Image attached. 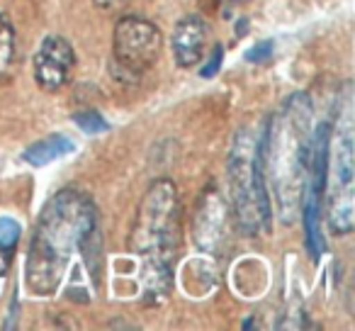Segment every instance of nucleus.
I'll return each mask as SVG.
<instances>
[{
  "instance_id": "7ed1b4c3",
  "label": "nucleus",
  "mask_w": 355,
  "mask_h": 331,
  "mask_svg": "<svg viewBox=\"0 0 355 331\" xmlns=\"http://www.w3.org/2000/svg\"><path fill=\"white\" fill-rule=\"evenodd\" d=\"M178 219L180 203L175 185L168 178L151 183L139 203L137 219L129 234L132 251L144 258V295L148 302H163L171 292Z\"/></svg>"
},
{
  "instance_id": "a211bd4d",
  "label": "nucleus",
  "mask_w": 355,
  "mask_h": 331,
  "mask_svg": "<svg viewBox=\"0 0 355 331\" xmlns=\"http://www.w3.org/2000/svg\"><path fill=\"white\" fill-rule=\"evenodd\" d=\"M232 3H248V0H232Z\"/></svg>"
},
{
  "instance_id": "dca6fc26",
  "label": "nucleus",
  "mask_w": 355,
  "mask_h": 331,
  "mask_svg": "<svg viewBox=\"0 0 355 331\" xmlns=\"http://www.w3.org/2000/svg\"><path fill=\"white\" fill-rule=\"evenodd\" d=\"M93 6L103 12H114L122 10L124 6H129V0H93Z\"/></svg>"
},
{
  "instance_id": "f8f14e48",
  "label": "nucleus",
  "mask_w": 355,
  "mask_h": 331,
  "mask_svg": "<svg viewBox=\"0 0 355 331\" xmlns=\"http://www.w3.org/2000/svg\"><path fill=\"white\" fill-rule=\"evenodd\" d=\"M20 224L12 217H0V253L3 256H10L15 251L17 241H20Z\"/></svg>"
},
{
  "instance_id": "f3484780",
  "label": "nucleus",
  "mask_w": 355,
  "mask_h": 331,
  "mask_svg": "<svg viewBox=\"0 0 355 331\" xmlns=\"http://www.w3.org/2000/svg\"><path fill=\"white\" fill-rule=\"evenodd\" d=\"M200 6H202V10H217L219 0H198Z\"/></svg>"
},
{
  "instance_id": "39448f33",
  "label": "nucleus",
  "mask_w": 355,
  "mask_h": 331,
  "mask_svg": "<svg viewBox=\"0 0 355 331\" xmlns=\"http://www.w3.org/2000/svg\"><path fill=\"white\" fill-rule=\"evenodd\" d=\"M229 190H232L234 217L243 234L256 237L261 229H270L268 193L256 178V137L251 129L236 132L229 151Z\"/></svg>"
},
{
  "instance_id": "423d86ee",
  "label": "nucleus",
  "mask_w": 355,
  "mask_h": 331,
  "mask_svg": "<svg viewBox=\"0 0 355 331\" xmlns=\"http://www.w3.org/2000/svg\"><path fill=\"white\" fill-rule=\"evenodd\" d=\"M114 61L127 74H144L161 59L163 37L153 22L137 15L119 17L112 35Z\"/></svg>"
},
{
  "instance_id": "f257e3e1",
  "label": "nucleus",
  "mask_w": 355,
  "mask_h": 331,
  "mask_svg": "<svg viewBox=\"0 0 355 331\" xmlns=\"http://www.w3.org/2000/svg\"><path fill=\"white\" fill-rule=\"evenodd\" d=\"M76 256L83 258V268L98 285L103 268V232L98 207L83 190L64 188L51 195L37 219L27 251V287L42 297L54 295L66 280Z\"/></svg>"
},
{
  "instance_id": "0eeeda50",
  "label": "nucleus",
  "mask_w": 355,
  "mask_h": 331,
  "mask_svg": "<svg viewBox=\"0 0 355 331\" xmlns=\"http://www.w3.org/2000/svg\"><path fill=\"white\" fill-rule=\"evenodd\" d=\"M76 66L73 46L64 37H46L42 40L40 49L35 51L32 59V71H35V80L42 90L46 93H56L71 80Z\"/></svg>"
},
{
  "instance_id": "ddd939ff",
  "label": "nucleus",
  "mask_w": 355,
  "mask_h": 331,
  "mask_svg": "<svg viewBox=\"0 0 355 331\" xmlns=\"http://www.w3.org/2000/svg\"><path fill=\"white\" fill-rule=\"evenodd\" d=\"M73 122L83 129L85 134H100V132H107L110 124L98 110H83V112H76L73 114Z\"/></svg>"
},
{
  "instance_id": "2eb2a0df",
  "label": "nucleus",
  "mask_w": 355,
  "mask_h": 331,
  "mask_svg": "<svg viewBox=\"0 0 355 331\" xmlns=\"http://www.w3.org/2000/svg\"><path fill=\"white\" fill-rule=\"evenodd\" d=\"M272 56V42H261L258 46H253L251 51H246V59L251 64H263Z\"/></svg>"
},
{
  "instance_id": "1a4fd4ad",
  "label": "nucleus",
  "mask_w": 355,
  "mask_h": 331,
  "mask_svg": "<svg viewBox=\"0 0 355 331\" xmlns=\"http://www.w3.org/2000/svg\"><path fill=\"white\" fill-rule=\"evenodd\" d=\"M227 234V205L214 188H207L195 217V241L205 251H217Z\"/></svg>"
},
{
  "instance_id": "20e7f679",
  "label": "nucleus",
  "mask_w": 355,
  "mask_h": 331,
  "mask_svg": "<svg viewBox=\"0 0 355 331\" xmlns=\"http://www.w3.org/2000/svg\"><path fill=\"white\" fill-rule=\"evenodd\" d=\"M353 90L350 83L343 85V95L336 110V129H331L329 146V173H326L324 198L329 205V227L334 234L353 232L355 224V190H353Z\"/></svg>"
},
{
  "instance_id": "f03ea898",
  "label": "nucleus",
  "mask_w": 355,
  "mask_h": 331,
  "mask_svg": "<svg viewBox=\"0 0 355 331\" xmlns=\"http://www.w3.org/2000/svg\"><path fill=\"white\" fill-rule=\"evenodd\" d=\"M311 98L306 93H292L282 103L280 114L268 119L258 144L263 151V173L272 180L282 210L297 205L304 193L306 171H309L311 144Z\"/></svg>"
},
{
  "instance_id": "9b49d317",
  "label": "nucleus",
  "mask_w": 355,
  "mask_h": 331,
  "mask_svg": "<svg viewBox=\"0 0 355 331\" xmlns=\"http://www.w3.org/2000/svg\"><path fill=\"white\" fill-rule=\"evenodd\" d=\"M15 56H17V37L12 20L0 12V78H8L15 69Z\"/></svg>"
},
{
  "instance_id": "9d476101",
  "label": "nucleus",
  "mask_w": 355,
  "mask_h": 331,
  "mask_svg": "<svg viewBox=\"0 0 355 331\" xmlns=\"http://www.w3.org/2000/svg\"><path fill=\"white\" fill-rule=\"evenodd\" d=\"M76 148V144L71 142V137L66 134H49V137L35 142L30 148H25L22 158L32 166H46V163L56 161V158L69 156L71 151Z\"/></svg>"
},
{
  "instance_id": "6e6552de",
  "label": "nucleus",
  "mask_w": 355,
  "mask_h": 331,
  "mask_svg": "<svg viewBox=\"0 0 355 331\" xmlns=\"http://www.w3.org/2000/svg\"><path fill=\"white\" fill-rule=\"evenodd\" d=\"M209 32L207 25L200 15H188L183 20H178L175 30L171 37V49L173 59L180 69H193L202 61L205 49H207Z\"/></svg>"
},
{
  "instance_id": "4468645a",
  "label": "nucleus",
  "mask_w": 355,
  "mask_h": 331,
  "mask_svg": "<svg viewBox=\"0 0 355 331\" xmlns=\"http://www.w3.org/2000/svg\"><path fill=\"white\" fill-rule=\"evenodd\" d=\"M222 59H224V46L217 44L212 49V56L207 59V64L200 69V76H202V78H212V76H217L219 69H222Z\"/></svg>"
}]
</instances>
